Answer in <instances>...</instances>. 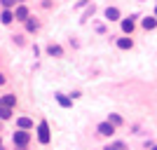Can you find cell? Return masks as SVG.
Wrapping results in <instances>:
<instances>
[{"label": "cell", "mask_w": 157, "mask_h": 150, "mask_svg": "<svg viewBox=\"0 0 157 150\" xmlns=\"http://www.w3.org/2000/svg\"><path fill=\"white\" fill-rule=\"evenodd\" d=\"M2 85H7V75L0 71V87H2Z\"/></svg>", "instance_id": "cell-22"}, {"label": "cell", "mask_w": 157, "mask_h": 150, "mask_svg": "<svg viewBox=\"0 0 157 150\" xmlns=\"http://www.w3.org/2000/svg\"><path fill=\"white\" fill-rule=\"evenodd\" d=\"M141 19L136 12L134 14H129V17H124V19L120 21V31H122V35H131V33L136 31V21Z\"/></svg>", "instance_id": "cell-3"}, {"label": "cell", "mask_w": 157, "mask_h": 150, "mask_svg": "<svg viewBox=\"0 0 157 150\" xmlns=\"http://www.w3.org/2000/svg\"><path fill=\"white\" fill-rule=\"evenodd\" d=\"M0 106H2V96H0Z\"/></svg>", "instance_id": "cell-28"}, {"label": "cell", "mask_w": 157, "mask_h": 150, "mask_svg": "<svg viewBox=\"0 0 157 150\" xmlns=\"http://www.w3.org/2000/svg\"><path fill=\"white\" fill-rule=\"evenodd\" d=\"M155 17H157V2H155Z\"/></svg>", "instance_id": "cell-25"}, {"label": "cell", "mask_w": 157, "mask_h": 150, "mask_svg": "<svg viewBox=\"0 0 157 150\" xmlns=\"http://www.w3.org/2000/svg\"><path fill=\"white\" fill-rule=\"evenodd\" d=\"M108 122H113L115 124V127H122V124H124V120H122V115H117V113H110V115H108Z\"/></svg>", "instance_id": "cell-17"}, {"label": "cell", "mask_w": 157, "mask_h": 150, "mask_svg": "<svg viewBox=\"0 0 157 150\" xmlns=\"http://www.w3.org/2000/svg\"><path fill=\"white\" fill-rule=\"evenodd\" d=\"M12 40H14V42H17V45H19V47H21V45H24V35H14V38H12Z\"/></svg>", "instance_id": "cell-21"}, {"label": "cell", "mask_w": 157, "mask_h": 150, "mask_svg": "<svg viewBox=\"0 0 157 150\" xmlns=\"http://www.w3.org/2000/svg\"><path fill=\"white\" fill-rule=\"evenodd\" d=\"M14 17H17V21H19V24H26V21L31 19V10H28L26 2H19V5L14 7Z\"/></svg>", "instance_id": "cell-5"}, {"label": "cell", "mask_w": 157, "mask_h": 150, "mask_svg": "<svg viewBox=\"0 0 157 150\" xmlns=\"http://www.w3.org/2000/svg\"><path fill=\"white\" fill-rule=\"evenodd\" d=\"M150 150H157V145H152V148H150Z\"/></svg>", "instance_id": "cell-26"}, {"label": "cell", "mask_w": 157, "mask_h": 150, "mask_svg": "<svg viewBox=\"0 0 157 150\" xmlns=\"http://www.w3.org/2000/svg\"><path fill=\"white\" fill-rule=\"evenodd\" d=\"M141 28H143L145 33L155 31V28H157V17H155V14H148V17H143V19H141Z\"/></svg>", "instance_id": "cell-8"}, {"label": "cell", "mask_w": 157, "mask_h": 150, "mask_svg": "<svg viewBox=\"0 0 157 150\" xmlns=\"http://www.w3.org/2000/svg\"><path fill=\"white\" fill-rule=\"evenodd\" d=\"M17 5H19L17 0H0V7H2V10H14Z\"/></svg>", "instance_id": "cell-19"}, {"label": "cell", "mask_w": 157, "mask_h": 150, "mask_svg": "<svg viewBox=\"0 0 157 150\" xmlns=\"http://www.w3.org/2000/svg\"><path fill=\"white\" fill-rule=\"evenodd\" d=\"M96 134L103 136V138H113L115 134H117V127H115L113 122H108V120H103V122L96 124Z\"/></svg>", "instance_id": "cell-4"}, {"label": "cell", "mask_w": 157, "mask_h": 150, "mask_svg": "<svg viewBox=\"0 0 157 150\" xmlns=\"http://www.w3.org/2000/svg\"><path fill=\"white\" fill-rule=\"evenodd\" d=\"M45 52H47V56H54V59H61V56H63V47L61 45H56V42H49V45L45 47Z\"/></svg>", "instance_id": "cell-9"}, {"label": "cell", "mask_w": 157, "mask_h": 150, "mask_svg": "<svg viewBox=\"0 0 157 150\" xmlns=\"http://www.w3.org/2000/svg\"><path fill=\"white\" fill-rule=\"evenodd\" d=\"M35 131H38V143H40V145H49V141H52L49 122H47V120H40L38 127H35Z\"/></svg>", "instance_id": "cell-2"}, {"label": "cell", "mask_w": 157, "mask_h": 150, "mask_svg": "<svg viewBox=\"0 0 157 150\" xmlns=\"http://www.w3.org/2000/svg\"><path fill=\"white\" fill-rule=\"evenodd\" d=\"M68 96H71L73 101H75V98H80V96H82V91H73V94H68Z\"/></svg>", "instance_id": "cell-23"}, {"label": "cell", "mask_w": 157, "mask_h": 150, "mask_svg": "<svg viewBox=\"0 0 157 150\" xmlns=\"http://www.w3.org/2000/svg\"><path fill=\"white\" fill-rule=\"evenodd\" d=\"M0 150H5V148H2V136H0Z\"/></svg>", "instance_id": "cell-24"}, {"label": "cell", "mask_w": 157, "mask_h": 150, "mask_svg": "<svg viewBox=\"0 0 157 150\" xmlns=\"http://www.w3.org/2000/svg\"><path fill=\"white\" fill-rule=\"evenodd\" d=\"M136 2H143V0H136Z\"/></svg>", "instance_id": "cell-29"}, {"label": "cell", "mask_w": 157, "mask_h": 150, "mask_svg": "<svg viewBox=\"0 0 157 150\" xmlns=\"http://www.w3.org/2000/svg\"><path fill=\"white\" fill-rule=\"evenodd\" d=\"M12 143H14V148H26L28 150V145H31V131L14 129L12 131Z\"/></svg>", "instance_id": "cell-1"}, {"label": "cell", "mask_w": 157, "mask_h": 150, "mask_svg": "<svg viewBox=\"0 0 157 150\" xmlns=\"http://www.w3.org/2000/svg\"><path fill=\"white\" fill-rule=\"evenodd\" d=\"M54 101H56L61 108H73V98L66 96V94H61V91H54Z\"/></svg>", "instance_id": "cell-11"}, {"label": "cell", "mask_w": 157, "mask_h": 150, "mask_svg": "<svg viewBox=\"0 0 157 150\" xmlns=\"http://www.w3.org/2000/svg\"><path fill=\"white\" fill-rule=\"evenodd\" d=\"M24 26H26V33H38V31H40V21L35 19V17H31Z\"/></svg>", "instance_id": "cell-16"}, {"label": "cell", "mask_w": 157, "mask_h": 150, "mask_svg": "<svg viewBox=\"0 0 157 150\" xmlns=\"http://www.w3.org/2000/svg\"><path fill=\"white\" fill-rule=\"evenodd\" d=\"M12 21H17L14 10H2V12H0V24H2V26H12Z\"/></svg>", "instance_id": "cell-12"}, {"label": "cell", "mask_w": 157, "mask_h": 150, "mask_svg": "<svg viewBox=\"0 0 157 150\" xmlns=\"http://www.w3.org/2000/svg\"><path fill=\"white\" fill-rule=\"evenodd\" d=\"M103 17H105V21H122L124 17H122V12H120V7H115V5H108L103 10Z\"/></svg>", "instance_id": "cell-6"}, {"label": "cell", "mask_w": 157, "mask_h": 150, "mask_svg": "<svg viewBox=\"0 0 157 150\" xmlns=\"http://www.w3.org/2000/svg\"><path fill=\"white\" fill-rule=\"evenodd\" d=\"M17 129L31 131V129H35V122H33L31 117H26V115H19V117H17Z\"/></svg>", "instance_id": "cell-10"}, {"label": "cell", "mask_w": 157, "mask_h": 150, "mask_svg": "<svg viewBox=\"0 0 157 150\" xmlns=\"http://www.w3.org/2000/svg\"><path fill=\"white\" fill-rule=\"evenodd\" d=\"M82 7H89V0H80L78 5H75V10H82Z\"/></svg>", "instance_id": "cell-20"}, {"label": "cell", "mask_w": 157, "mask_h": 150, "mask_svg": "<svg viewBox=\"0 0 157 150\" xmlns=\"http://www.w3.org/2000/svg\"><path fill=\"white\" fill-rule=\"evenodd\" d=\"M14 117V108H7V106H0V122H10Z\"/></svg>", "instance_id": "cell-13"}, {"label": "cell", "mask_w": 157, "mask_h": 150, "mask_svg": "<svg viewBox=\"0 0 157 150\" xmlns=\"http://www.w3.org/2000/svg\"><path fill=\"white\" fill-rule=\"evenodd\" d=\"M115 47H117V49H122V52H129V49H134V40H131V35L115 38Z\"/></svg>", "instance_id": "cell-7"}, {"label": "cell", "mask_w": 157, "mask_h": 150, "mask_svg": "<svg viewBox=\"0 0 157 150\" xmlns=\"http://www.w3.org/2000/svg\"><path fill=\"white\" fill-rule=\"evenodd\" d=\"M17 103H19L17 94H2V106H7V108H17Z\"/></svg>", "instance_id": "cell-14"}, {"label": "cell", "mask_w": 157, "mask_h": 150, "mask_svg": "<svg viewBox=\"0 0 157 150\" xmlns=\"http://www.w3.org/2000/svg\"><path fill=\"white\" fill-rule=\"evenodd\" d=\"M17 2H26V0H17Z\"/></svg>", "instance_id": "cell-27"}, {"label": "cell", "mask_w": 157, "mask_h": 150, "mask_svg": "<svg viewBox=\"0 0 157 150\" xmlns=\"http://www.w3.org/2000/svg\"><path fill=\"white\" fill-rule=\"evenodd\" d=\"M101 150H129V145H127L124 141H110V143L103 145Z\"/></svg>", "instance_id": "cell-15"}, {"label": "cell", "mask_w": 157, "mask_h": 150, "mask_svg": "<svg viewBox=\"0 0 157 150\" xmlns=\"http://www.w3.org/2000/svg\"><path fill=\"white\" fill-rule=\"evenodd\" d=\"M94 12H96V5L92 2V5L87 7L85 12H82V19H80V21H87V19H92V17H94Z\"/></svg>", "instance_id": "cell-18"}]
</instances>
